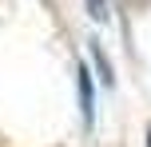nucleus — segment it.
I'll return each instance as SVG.
<instances>
[{
  "label": "nucleus",
  "mask_w": 151,
  "mask_h": 147,
  "mask_svg": "<svg viewBox=\"0 0 151 147\" xmlns=\"http://www.w3.org/2000/svg\"><path fill=\"white\" fill-rule=\"evenodd\" d=\"M76 87H80V111H83V123L91 127L96 119V92H91V72L83 64H76Z\"/></svg>",
  "instance_id": "nucleus-1"
},
{
  "label": "nucleus",
  "mask_w": 151,
  "mask_h": 147,
  "mask_svg": "<svg viewBox=\"0 0 151 147\" xmlns=\"http://www.w3.org/2000/svg\"><path fill=\"white\" fill-rule=\"evenodd\" d=\"M91 60H96V68H99V80L111 87V64L104 60V52H99V44H96V40H91Z\"/></svg>",
  "instance_id": "nucleus-2"
},
{
  "label": "nucleus",
  "mask_w": 151,
  "mask_h": 147,
  "mask_svg": "<svg viewBox=\"0 0 151 147\" xmlns=\"http://www.w3.org/2000/svg\"><path fill=\"white\" fill-rule=\"evenodd\" d=\"M147 147H151V127H147Z\"/></svg>",
  "instance_id": "nucleus-3"
}]
</instances>
